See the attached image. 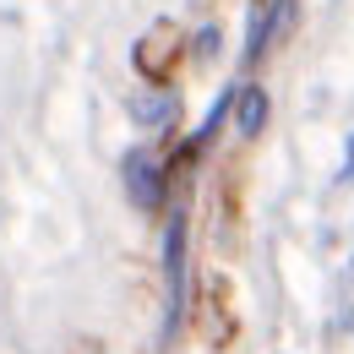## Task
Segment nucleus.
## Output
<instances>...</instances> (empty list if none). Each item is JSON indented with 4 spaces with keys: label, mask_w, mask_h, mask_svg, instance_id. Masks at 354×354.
<instances>
[{
    "label": "nucleus",
    "mask_w": 354,
    "mask_h": 354,
    "mask_svg": "<svg viewBox=\"0 0 354 354\" xmlns=\"http://www.w3.org/2000/svg\"><path fill=\"white\" fill-rule=\"evenodd\" d=\"M126 191H131V202L142 213H158V202H164V164L147 147L126 153Z\"/></svg>",
    "instance_id": "f257e3e1"
},
{
    "label": "nucleus",
    "mask_w": 354,
    "mask_h": 354,
    "mask_svg": "<svg viewBox=\"0 0 354 354\" xmlns=\"http://www.w3.org/2000/svg\"><path fill=\"white\" fill-rule=\"evenodd\" d=\"M164 272H169V327H175L180 300H185V218H169V234H164Z\"/></svg>",
    "instance_id": "f03ea898"
},
{
    "label": "nucleus",
    "mask_w": 354,
    "mask_h": 354,
    "mask_svg": "<svg viewBox=\"0 0 354 354\" xmlns=\"http://www.w3.org/2000/svg\"><path fill=\"white\" fill-rule=\"evenodd\" d=\"M234 126H240V136H257L267 126V93L262 88H245L234 98Z\"/></svg>",
    "instance_id": "7ed1b4c3"
},
{
    "label": "nucleus",
    "mask_w": 354,
    "mask_h": 354,
    "mask_svg": "<svg viewBox=\"0 0 354 354\" xmlns=\"http://www.w3.org/2000/svg\"><path fill=\"white\" fill-rule=\"evenodd\" d=\"M131 109H136L142 126H169V120H175V98H153V93H142Z\"/></svg>",
    "instance_id": "20e7f679"
},
{
    "label": "nucleus",
    "mask_w": 354,
    "mask_h": 354,
    "mask_svg": "<svg viewBox=\"0 0 354 354\" xmlns=\"http://www.w3.org/2000/svg\"><path fill=\"white\" fill-rule=\"evenodd\" d=\"M344 175L354 180V136H349V158H344Z\"/></svg>",
    "instance_id": "39448f33"
}]
</instances>
